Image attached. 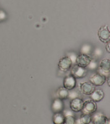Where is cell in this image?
Here are the masks:
<instances>
[{"mask_svg": "<svg viewBox=\"0 0 110 124\" xmlns=\"http://www.w3.org/2000/svg\"><path fill=\"white\" fill-rule=\"evenodd\" d=\"M97 109V106L95 102L92 100H87L83 102V108L82 111L83 114H94Z\"/></svg>", "mask_w": 110, "mask_h": 124, "instance_id": "cell-1", "label": "cell"}, {"mask_svg": "<svg viewBox=\"0 0 110 124\" xmlns=\"http://www.w3.org/2000/svg\"><path fill=\"white\" fill-rule=\"evenodd\" d=\"M71 75L75 78H83L85 77L87 74V70L85 68H83L79 65H75L71 71Z\"/></svg>", "mask_w": 110, "mask_h": 124, "instance_id": "cell-2", "label": "cell"}, {"mask_svg": "<svg viewBox=\"0 0 110 124\" xmlns=\"http://www.w3.org/2000/svg\"><path fill=\"white\" fill-rule=\"evenodd\" d=\"M80 91L85 95H90L95 90V86L90 81H86L80 84Z\"/></svg>", "mask_w": 110, "mask_h": 124, "instance_id": "cell-3", "label": "cell"}, {"mask_svg": "<svg viewBox=\"0 0 110 124\" xmlns=\"http://www.w3.org/2000/svg\"><path fill=\"white\" fill-rule=\"evenodd\" d=\"M72 65V62L71 59L66 56L59 60V63H58V68L59 70L61 71H67L71 68Z\"/></svg>", "mask_w": 110, "mask_h": 124, "instance_id": "cell-4", "label": "cell"}, {"mask_svg": "<svg viewBox=\"0 0 110 124\" xmlns=\"http://www.w3.org/2000/svg\"><path fill=\"white\" fill-rule=\"evenodd\" d=\"M110 59H103L99 65V73H101L106 77L110 76Z\"/></svg>", "mask_w": 110, "mask_h": 124, "instance_id": "cell-5", "label": "cell"}, {"mask_svg": "<svg viewBox=\"0 0 110 124\" xmlns=\"http://www.w3.org/2000/svg\"><path fill=\"white\" fill-rule=\"evenodd\" d=\"M92 59V58L89 55L81 54L77 56L76 63L77 65L82 66L83 68H86L87 66L89 65V64L90 63Z\"/></svg>", "mask_w": 110, "mask_h": 124, "instance_id": "cell-6", "label": "cell"}, {"mask_svg": "<svg viewBox=\"0 0 110 124\" xmlns=\"http://www.w3.org/2000/svg\"><path fill=\"white\" fill-rule=\"evenodd\" d=\"M99 39L100 40L101 42L103 43H106L110 41V30L107 25L102 27L98 31V33Z\"/></svg>", "mask_w": 110, "mask_h": 124, "instance_id": "cell-7", "label": "cell"}, {"mask_svg": "<svg viewBox=\"0 0 110 124\" xmlns=\"http://www.w3.org/2000/svg\"><path fill=\"white\" fill-rule=\"evenodd\" d=\"M106 80V77L101 73H96L91 76L90 82L95 86H100L104 85Z\"/></svg>", "mask_w": 110, "mask_h": 124, "instance_id": "cell-8", "label": "cell"}, {"mask_svg": "<svg viewBox=\"0 0 110 124\" xmlns=\"http://www.w3.org/2000/svg\"><path fill=\"white\" fill-rule=\"evenodd\" d=\"M83 101L82 99L77 97L71 100L70 102V107L71 109L74 112H79L81 111L83 108Z\"/></svg>", "mask_w": 110, "mask_h": 124, "instance_id": "cell-9", "label": "cell"}, {"mask_svg": "<svg viewBox=\"0 0 110 124\" xmlns=\"http://www.w3.org/2000/svg\"><path fill=\"white\" fill-rule=\"evenodd\" d=\"M64 87L68 90L70 91L74 89L76 86V80L74 76L72 75H68L64 78L63 80Z\"/></svg>", "mask_w": 110, "mask_h": 124, "instance_id": "cell-10", "label": "cell"}, {"mask_svg": "<svg viewBox=\"0 0 110 124\" xmlns=\"http://www.w3.org/2000/svg\"><path fill=\"white\" fill-rule=\"evenodd\" d=\"M51 108L54 113L61 112L63 110L64 104L62 100L56 97L54 99L51 105Z\"/></svg>", "mask_w": 110, "mask_h": 124, "instance_id": "cell-11", "label": "cell"}, {"mask_svg": "<svg viewBox=\"0 0 110 124\" xmlns=\"http://www.w3.org/2000/svg\"><path fill=\"white\" fill-rule=\"evenodd\" d=\"M92 118L93 124H106V122L109 120V118L102 113L95 114Z\"/></svg>", "mask_w": 110, "mask_h": 124, "instance_id": "cell-12", "label": "cell"}, {"mask_svg": "<svg viewBox=\"0 0 110 124\" xmlns=\"http://www.w3.org/2000/svg\"><path fill=\"white\" fill-rule=\"evenodd\" d=\"M91 95V99L95 102L101 101L104 98V93L101 89H96L92 93Z\"/></svg>", "mask_w": 110, "mask_h": 124, "instance_id": "cell-13", "label": "cell"}, {"mask_svg": "<svg viewBox=\"0 0 110 124\" xmlns=\"http://www.w3.org/2000/svg\"><path fill=\"white\" fill-rule=\"evenodd\" d=\"M56 96L58 98L61 100H65L68 99L69 97V90L66 89L65 87H59L56 91Z\"/></svg>", "mask_w": 110, "mask_h": 124, "instance_id": "cell-14", "label": "cell"}, {"mask_svg": "<svg viewBox=\"0 0 110 124\" xmlns=\"http://www.w3.org/2000/svg\"><path fill=\"white\" fill-rule=\"evenodd\" d=\"M64 116L61 112L55 113L53 116V122L54 124H63Z\"/></svg>", "mask_w": 110, "mask_h": 124, "instance_id": "cell-15", "label": "cell"}, {"mask_svg": "<svg viewBox=\"0 0 110 124\" xmlns=\"http://www.w3.org/2000/svg\"><path fill=\"white\" fill-rule=\"evenodd\" d=\"M80 124H93L92 116L90 114H83L79 119Z\"/></svg>", "mask_w": 110, "mask_h": 124, "instance_id": "cell-16", "label": "cell"}, {"mask_svg": "<svg viewBox=\"0 0 110 124\" xmlns=\"http://www.w3.org/2000/svg\"><path fill=\"white\" fill-rule=\"evenodd\" d=\"M63 124H76V118L73 114L64 116Z\"/></svg>", "mask_w": 110, "mask_h": 124, "instance_id": "cell-17", "label": "cell"}, {"mask_svg": "<svg viewBox=\"0 0 110 124\" xmlns=\"http://www.w3.org/2000/svg\"><path fill=\"white\" fill-rule=\"evenodd\" d=\"M91 50H92V48H91L90 45H88V44H85L81 48V53L83 54L89 55V54H90Z\"/></svg>", "mask_w": 110, "mask_h": 124, "instance_id": "cell-18", "label": "cell"}, {"mask_svg": "<svg viewBox=\"0 0 110 124\" xmlns=\"http://www.w3.org/2000/svg\"><path fill=\"white\" fill-rule=\"evenodd\" d=\"M79 94L76 91H74L73 89L69 91V99H71V100L77 97H79Z\"/></svg>", "mask_w": 110, "mask_h": 124, "instance_id": "cell-19", "label": "cell"}, {"mask_svg": "<svg viewBox=\"0 0 110 124\" xmlns=\"http://www.w3.org/2000/svg\"><path fill=\"white\" fill-rule=\"evenodd\" d=\"M87 67L89 68V70H95L96 68H98V63L95 60L92 59V60L90 61V63L89 64Z\"/></svg>", "mask_w": 110, "mask_h": 124, "instance_id": "cell-20", "label": "cell"}, {"mask_svg": "<svg viewBox=\"0 0 110 124\" xmlns=\"http://www.w3.org/2000/svg\"><path fill=\"white\" fill-rule=\"evenodd\" d=\"M66 56H68V57H69V58L71 59V60L72 61V63H76V58H77V55L76 54V53L75 52H69L67 54Z\"/></svg>", "mask_w": 110, "mask_h": 124, "instance_id": "cell-21", "label": "cell"}, {"mask_svg": "<svg viewBox=\"0 0 110 124\" xmlns=\"http://www.w3.org/2000/svg\"><path fill=\"white\" fill-rule=\"evenodd\" d=\"M6 19V13L3 11V10L0 9V22H2Z\"/></svg>", "mask_w": 110, "mask_h": 124, "instance_id": "cell-22", "label": "cell"}, {"mask_svg": "<svg viewBox=\"0 0 110 124\" xmlns=\"http://www.w3.org/2000/svg\"><path fill=\"white\" fill-rule=\"evenodd\" d=\"M95 55H98H98H100L101 54H102V50H101L100 49H99V48H97V49H96L95 50Z\"/></svg>", "mask_w": 110, "mask_h": 124, "instance_id": "cell-23", "label": "cell"}, {"mask_svg": "<svg viewBox=\"0 0 110 124\" xmlns=\"http://www.w3.org/2000/svg\"><path fill=\"white\" fill-rule=\"evenodd\" d=\"M110 41L109 42H106V51H107L108 52L110 53Z\"/></svg>", "mask_w": 110, "mask_h": 124, "instance_id": "cell-24", "label": "cell"}, {"mask_svg": "<svg viewBox=\"0 0 110 124\" xmlns=\"http://www.w3.org/2000/svg\"><path fill=\"white\" fill-rule=\"evenodd\" d=\"M110 119H109L108 120L107 122H106V124H110Z\"/></svg>", "mask_w": 110, "mask_h": 124, "instance_id": "cell-25", "label": "cell"}]
</instances>
